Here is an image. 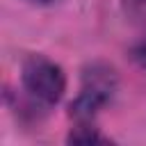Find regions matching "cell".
Returning a JSON list of instances; mask_svg holds the SVG:
<instances>
[{"label":"cell","mask_w":146,"mask_h":146,"mask_svg":"<svg viewBox=\"0 0 146 146\" xmlns=\"http://www.w3.org/2000/svg\"><path fill=\"white\" fill-rule=\"evenodd\" d=\"M119 78L107 62H91L82 68V87L78 98L68 105V114L75 121H91L105 103L112 100Z\"/></svg>","instance_id":"1"},{"label":"cell","mask_w":146,"mask_h":146,"mask_svg":"<svg viewBox=\"0 0 146 146\" xmlns=\"http://www.w3.org/2000/svg\"><path fill=\"white\" fill-rule=\"evenodd\" d=\"M21 82L27 96L43 107L57 105L66 91V75L62 66L46 55H27L23 59Z\"/></svg>","instance_id":"2"},{"label":"cell","mask_w":146,"mask_h":146,"mask_svg":"<svg viewBox=\"0 0 146 146\" xmlns=\"http://www.w3.org/2000/svg\"><path fill=\"white\" fill-rule=\"evenodd\" d=\"M66 141L68 144H98L103 141V137L91 121H78V125L68 132Z\"/></svg>","instance_id":"3"},{"label":"cell","mask_w":146,"mask_h":146,"mask_svg":"<svg viewBox=\"0 0 146 146\" xmlns=\"http://www.w3.org/2000/svg\"><path fill=\"white\" fill-rule=\"evenodd\" d=\"M123 14L135 23H146V0H121Z\"/></svg>","instance_id":"4"},{"label":"cell","mask_w":146,"mask_h":146,"mask_svg":"<svg viewBox=\"0 0 146 146\" xmlns=\"http://www.w3.org/2000/svg\"><path fill=\"white\" fill-rule=\"evenodd\" d=\"M132 59H135L139 66H144V68H146V39H144V41H139V43L132 48Z\"/></svg>","instance_id":"5"},{"label":"cell","mask_w":146,"mask_h":146,"mask_svg":"<svg viewBox=\"0 0 146 146\" xmlns=\"http://www.w3.org/2000/svg\"><path fill=\"white\" fill-rule=\"evenodd\" d=\"M32 2H36V5H50V2H57V0H32Z\"/></svg>","instance_id":"6"}]
</instances>
